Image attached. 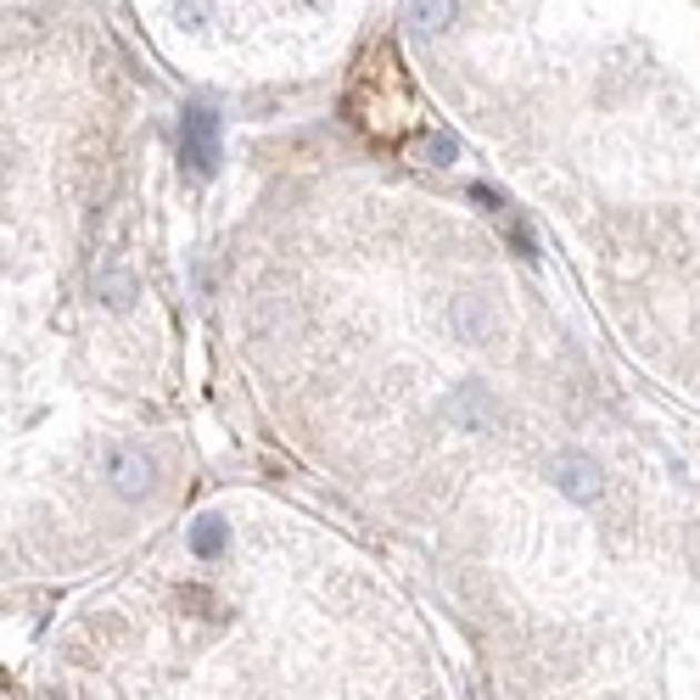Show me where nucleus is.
Listing matches in <instances>:
<instances>
[{"mask_svg":"<svg viewBox=\"0 0 700 700\" xmlns=\"http://www.w3.org/2000/svg\"><path fill=\"white\" fill-rule=\"evenodd\" d=\"M180 158H186V169H197L202 180L219 169V112L213 107H186V118H180Z\"/></svg>","mask_w":700,"mask_h":700,"instance_id":"obj_1","label":"nucleus"},{"mask_svg":"<svg viewBox=\"0 0 700 700\" xmlns=\"http://www.w3.org/2000/svg\"><path fill=\"white\" fill-rule=\"evenodd\" d=\"M443 414L454 420L460 432H499L504 427V409H499V398L488 392V387H477V381H466L449 403H443Z\"/></svg>","mask_w":700,"mask_h":700,"instance_id":"obj_2","label":"nucleus"},{"mask_svg":"<svg viewBox=\"0 0 700 700\" xmlns=\"http://www.w3.org/2000/svg\"><path fill=\"white\" fill-rule=\"evenodd\" d=\"M549 477H554V488H560V493L578 499V504H594V499L606 493L600 466H594L589 454H578V449H560V454H554V466H549Z\"/></svg>","mask_w":700,"mask_h":700,"instance_id":"obj_3","label":"nucleus"},{"mask_svg":"<svg viewBox=\"0 0 700 700\" xmlns=\"http://www.w3.org/2000/svg\"><path fill=\"white\" fill-rule=\"evenodd\" d=\"M107 482H112V493L140 499V493L152 488V460L140 454V449H112L107 454Z\"/></svg>","mask_w":700,"mask_h":700,"instance_id":"obj_4","label":"nucleus"},{"mask_svg":"<svg viewBox=\"0 0 700 700\" xmlns=\"http://www.w3.org/2000/svg\"><path fill=\"white\" fill-rule=\"evenodd\" d=\"M493 309L482 303V298H460L454 303V331H460V342H488L493 337Z\"/></svg>","mask_w":700,"mask_h":700,"instance_id":"obj_5","label":"nucleus"},{"mask_svg":"<svg viewBox=\"0 0 700 700\" xmlns=\"http://www.w3.org/2000/svg\"><path fill=\"white\" fill-rule=\"evenodd\" d=\"M224 543H230V527H224L219 516H202V521H191V554H197V560H213Z\"/></svg>","mask_w":700,"mask_h":700,"instance_id":"obj_6","label":"nucleus"},{"mask_svg":"<svg viewBox=\"0 0 700 700\" xmlns=\"http://www.w3.org/2000/svg\"><path fill=\"white\" fill-rule=\"evenodd\" d=\"M409 23H414L420 34L449 29V23H454V0H414V7H409Z\"/></svg>","mask_w":700,"mask_h":700,"instance_id":"obj_7","label":"nucleus"},{"mask_svg":"<svg viewBox=\"0 0 700 700\" xmlns=\"http://www.w3.org/2000/svg\"><path fill=\"white\" fill-rule=\"evenodd\" d=\"M101 298H107V309H129V303H134V274L107 269V274H101Z\"/></svg>","mask_w":700,"mask_h":700,"instance_id":"obj_8","label":"nucleus"},{"mask_svg":"<svg viewBox=\"0 0 700 700\" xmlns=\"http://www.w3.org/2000/svg\"><path fill=\"white\" fill-rule=\"evenodd\" d=\"M427 158H432V163H454V140H449V134H432V140H427Z\"/></svg>","mask_w":700,"mask_h":700,"instance_id":"obj_9","label":"nucleus"},{"mask_svg":"<svg viewBox=\"0 0 700 700\" xmlns=\"http://www.w3.org/2000/svg\"><path fill=\"white\" fill-rule=\"evenodd\" d=\"M208 18V0H180V23L191 29V23H202Z\"/></svg>","mask_w":700,"mask_h":700,"instance_id":"obj_10","label":"nucleus"}]
</instances>
